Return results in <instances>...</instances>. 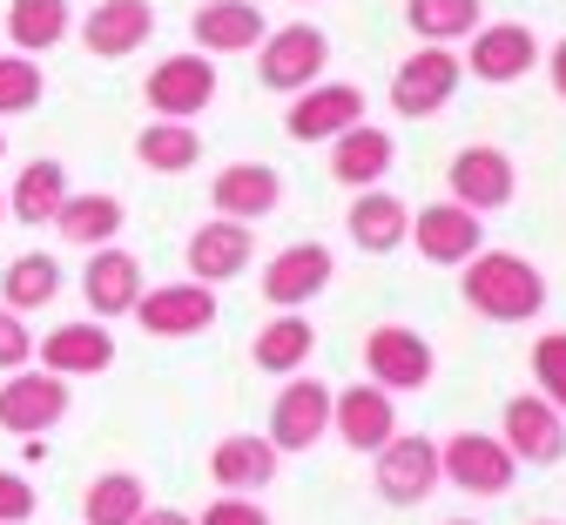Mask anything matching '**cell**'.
Returning a JSON list of instances; mask_svg holds the SVG:
<instances>
[{"label": "cell", "mask_w": 566, "mask_h": 525, "mask_svg": "<svg viewBox=\"0 0 566 525\" xmlns=\"http://www.w3.org/2000/svg\"><path fill=\"white\" fill-rule=\"evenodd\" d=\"M459 270H465L459 276V296H465L479 317H492V324H533L546 311V276L520 250H479Z\"/></svg>", "instance_id": "1"}, {"label": "cell", "mask_w": 566, "mask_h": 525, "mask_svg": "<svg viewBox=\"0 0 566 525\" xmlns=\"http://www.w3.org/2000/svg\"><path fill=\"white\" fill-rule=\"evenodd\" d=\"M439 479H452L465 498H506L520 479V459L506 452V438H485V431H452L439 444Z\"/></svg>", "instance_id": "2"}, {"label": "cell", "mask_w": 566, "mask_h": 525, "mask_svg": "<svg viewBox=\"0 0 566 525\" xmlns=\"http://www.w3.org/2000/svg\"><path fill=\"white\" fill-rule=\"evenodd\" d=\"M256 48H263V61H256V82H263L270 95H304L311 82H324V61H331V41H324V28H311V21H291V28L263 34Z\"/></svg>", "instance_id": "3"}, {"label": "cell", "mask_w": 566, "mask_h": 525, "mask_svg": "<svg viewBox=\"0 0 566 525\" xmlns=\"http://www.w3.org/2000/svg\"><path fill=\"white\" fill-rule=\"evenodd\" d=\"M459 82H465V61H459L452 48H432V41H424V48L405 54L398 74H391V108H398L405 122H424V115H439V108L459 95Z\"/></svg>", "instance_id": "4"}, {"label": "cell", "mask_w": 566, "mask_h": 525, "mask_svg": "<svg viewBox=\"0 0 566 525\" xmlns=\"http://www.w3.org/2000/svg\"><path fill=\"white\" fill-rule=\"evenodd\" d=\"M142 102L156 108V122H189L217 102V61L209 54H163L142 82Z\"/></svg>", "instance_id": "5"}, {"label": "cell", "mask_w": 566, "mask_h": 525, "mask_svg": "<svg viewBox=\"0 0 566 525\" xmlns=\"http://www.w3.org/2000/svg\"><path fill=\"white\" fill-rule=\"evenodd\" d=\"M67 418V385L54 370H8V385H0V431L14 438H34V431H54Z\"/></svg>", "instance_id": "6"}, {"label": "cell", "mask_w": 566, "mask_h": 525, "mask_svg": "<svg viewBox=\"0 0 566 525\" xmlns=\"http://www.w3.org/2000/svg\"><path fill=\"white\" fill-rule=\"evenodd\" d=\"M371 459H378V498H385V505H418V498H432V485H439V444H432V438L391 431Z\"/></svg>", "instance_id": "7"}, {"label": "cell", "mask_w": 566, "mask_h": 525, "mask_svg": "<svg viewBox=\"0 0 566 525\" xmlns=\"http://www.w3.org/2000/svg\"><path fill=\"white\" fill-rule=\"evenodd\" d=\"M446 182H452V202H465L472 216L506 209V202H513V189H520V176H513V156H506V148H485V141L459 148V156H452V169H446Z\"/></svg>", "instance_id": "8"}, {"label": "cell", "mask_w": 566, "mask_h": 525, "mask_svg": "<svg viewBox=\"0 0 566 525\" xmlns=\"http://www.w3.org/2000/svg\"><path fill=\"white\" fill-rule=\"evenodd\" d=\"M365 370L378 391H418V385H432V344L411 324H378L365 337Z\"/></svg>", "instance_id": "9"}, {"label": "cell", "mask_w": 566, "mask_h": 525, "mask_svg": "<svg viewBox=\"0 0 566 525\" xmlns=\"http://www.w3.org/2000/svg\"><path fill=\"white\" fill-rule=\"evenodd\" d=\"M365 122V88L350 82H311L304 95H291V115H283V135L291 141H331L344 128Z\"/></svg>", "instance_id": "10"}, {"label": "cell", "mask_w": 566, "mask_h": 525, "mask_svg": "<svg viewBox=\"0 0 566 525\" xmlns=\"http://www.w3.org/2000/svg\"><path fill=\"white\" fill-rule=\"evenodd\" d=\"M405 243H418V256L424 263H465V256H479L485 250V222L465 209V202H424L418 216H411V237Z\"/></svg>", "instance_id": "11"}, {"label": "cell", "mask_w": 566, "mask_h": 525, "mask_svg": "<svg viewBox=\"0 0 566 525\" xmlns=\"http://www.w3.org/2000/svg\"><path fill=\"white\" fill-rule=\"evenodd\" d=\"M331 276H337V263H331L324 243H291V250H276L270 270H263V304L270 311H304V304L324 296Z\"/></svg>", "instance_id": "12"}, {"label": "cell", "mask_w": 566, "mask_h": 525, "mask_svg": "<svg viewBox=\"0 0 566 525\" xmlns=\"http://www.w3.org/2000/svg\"><path fill=\"white\" fill-rule=\"evenodd\" d=\"M149 337H196L217 324V290L209 283H163V290H142V304L128 311Z\"/></svg>", "instance_id": "13"}, {"label": "cell", "mask_w": 566, "mask_h": 525, "mask_svg": "<svg viewBox=\"0 0 566 525\" xmlns=\"http://www.w3.org/2000/svg\"><path fill=\"white\" fill-rule=\"evenodd\" d=\"M500 438H506V452H513L520 465H559V459H566V418H559L539 391H526V398L506 405Z\"/></svg>", "instance_id": "14"}, {"label": "cell", "mask_w": 566, "mask_h": 525, "mask_svg": "<svg viewBox=\"0 0 566 525\" xmlns=\"http://www.w3.org/2000/svg\"><path fill=\"white\" fill-rule=\"evenodd\" d=\"M250 256H256V237H250V222H202V230L189 237V250H182V263H189V283H230V276H243L250 270Z\"/></svg>", "instance_id": "15"}, {"label": "cell", "mask_w": 566, "mask_h": 525, "mask_svg": "<svg viewBox=\"0 0 566 525\" xmlns=\"http://www.w3.org/2000/svg\"><path fill=\"white\" fill-rule=\"evenodd\" d=\"M324 424H331V391L317 385V378H291L276 391V411H270V444L283 459L291 452H311V444L324 438Z\"/></svg>", "instance_id": "16"}, {"label": "cell", "mask_w": 566, "mask_h": 525, "mask_svg": "<svg viewBox=\"0 0 566 525\" xmlns=\"http://www.w3.org/2000/svg\"><path fill=\"white\" fill-rule=\"evenodd\" d=\"M465 41H472V54H465V74H479L485 88H506V82H520V74L539 61V41H533V28H520V21L472 28Z\"/></svg>", "instance_id": "17"}, {"label": "cell", "mask_w": 566, "mask_h": 525, "mask_svg": "<svg viewBox=\"0 0 566 525\" xmlns=\"http://www.w3.org/2000/svg\"><path fill=\"white\" fill-rule=\"evenodd\" d=\"M142 263L128 256V250H115V243H102V250H88V270H82V296H88V311L95 317H128L135 304H142Z\"/></svg>", "instance_id": "18"}, {"label": "cell", "mask_w": 566, "mask_h": 525, "mask_svg": "<svg viewBox=\"0 0 566 525\" xmlns=\"http://www.w3.org/2000/svg\"><path fill=\"white\" fill-rule=\"evenodd\" d=\"M331 431L350 444V452H378V444L398 431V405H391V391H378V385H350V391H337L331 398Z\"/></svg>", "instance_id": "19"}, {"label": "cell", "mask_w": 566, "mask_h": 525, "mask_svg": "<svg viewBox=\"0 0 566 525\" xmlns=\"http://www.w3.org/2000/svg\"><path fill=\"white\" fill-rule=\"evenodd\" d=\"M34 357L54 378H95V370L115 364V337L102 324H54L48 337H34Z\"/></svg>", "instance_id": "20"}, {"label": "cell", "mask_w": 566, "mask_h": 525, "mask_svg": "<svg viewBox=\"0 0 566 525\" xmlns=\"http://www.w3.org/2000/svg\"><path fill=\"white\" fill-rule=\"evenodd\" d=\"M149 34H156V8H149V0H102V8L82 21V48L95 61H122L135 48H149Z\"/></svg>", "instance_id": "21"}, {"label": "cell", "mask_w": 566, "mask_h": 525, "mask_svg": "<svg viewBox=\"0 0 566 525\" xmlns=\"http://www.w3.org/2000/svg\"><path fill=\"white\" fill-rule=\"evenodd\" d=\"M391 162H398V141H391L378 122H358V128L331 135V176H337L344 189H378V182L391 176Z\"/></svg>", "instance_id": "22"}, {"label": "cell", "mask_w": 566, "mask_h": 525, "mask_svg": "<svg viewBox=\"0 0 566 525\" xmlns=\"http://www.w3.org/2000/svg\"><path fill=\"white\" fill-rule=\"evenodd\" d=\"M189 34H196V54H250L263 41V8H250V0H202L189 14Z\"/></svg>", "instance_id": "23"}, {"label": "cell", "mask_w": 566, "mask_h": 525, "mask_svg": "<svg viewBox=\"0 0 566 525\" xmlns=\"http://www.w3.org/2000/svg\"><path fill=\"white\" fill-rule=\"evenodd\" d=\"M276 202H283V176H276L270 162H230V169L217 176V189H209V209L230 216V222H256V216H270Z\"/></svg>", "instance_id": "24"}, {"label": "cell", "mask_w": 566, "mask_h": 525, "mask_svg": "<svg viewBox=\"0 0 566 525\" xmlns=\"http://www.w3.org/2000/svg\"><path fill=\"white\" fill-rule=\"evenodd\" d=\"M344 230H350V243H358L365 256H391L411 237V209L391 189H358V202H350V216H344Z\"/></svg>", "instance_id": "25"}, {"label": "cell", "mask_w": 566, "mask_h": 525, "mask_svg": "<svg viewBox=\"0 0 566 525\" xmlns=\"http://www.w3.org/2000/svg\"><path fill=\"white\" fill-rule=\"evenodd\" d=\"M276 465H283V452L270 438H250V431L223 438L217 452H209V479H217L223 492H263L276 479Z\"/></svg>", "instance_id": "26"}, {"label": "cell", "mask_w": 566, "mask_h": 525, "mask_svg": "<svg viewBox=\"0 0 566 525\" xmlns=\"http://www.w3.org/2000/svg\"><path fill=\"white\" fill-rule=\"evenodd\" d=\"M311 350H317V324H311L304 311H283V317H270V324L256 330L250 364H256V370H276V378H297V370L311 364Z\"/></svg>", "instance_id": "27"}, {"label": "cell", "mask_w": 566, "mask_h": 525, "mask_svg": "<svg viewBox=\"0 0 566 525\" xmlns=\"http://www.w3.org/2000/svg\"><path fill=\"white\" fill-rule=\"evenodd\" d=\"M122 196H108V189H67V202L54 209V230L67 237V243H82V250H102V243H115V230H122Z\"/></svg>", "instance_id": "28"}, {"label": "cell", "mask_w": 566, "mask_h": 525, "mask_svg": "<svg viewBox=\"0 0 566 525\" xmlns=\"http://www.w3.org/2000/svg\"><path fill=\"white\" fill-rule=\"evenodd\" d=\"M135 162L149 169V176H182L202 162V135L189 122H149L135 135Z\"/></svg>", "instance_id": "29"}, {"label": "cell", "mask_w": 566, "mask_h": 525, "mask_svg": "<svg viewBox=\"0 0 566 525\" xmlns=\"http://www.w3.org/2000/svg\"><path fill=\"white\" fill-rule=\"evenodd\" d=\"M67 0H8V41L14 54H48L67 41Z\"/></svg>", "instance_id": "30"}, {"label": "cell", "mask_w": 566, "mask_h": 525, "mask_svg": "<svg viewBox=\"0 0 566 525\" xmlns=\"http://www.w3.org/2000/svg\"><path fill=\"white\" fill-rule=\"evenodd\" d=\"M61 296V263L48 256V250H28V256H14L8 263V276H0V304L8 311H41V304H54Z\"/></svg>", "instance_id": "31"}, {"label": "cell", "mask_w": 566, "mask_h": 525, "mask_svg": "<svg viewBox=\"0 0 566 525\" xmlns=\"http://www.w3.org/2000/svg\"><path fill=\"white\" fill-rule=\"evenodd\" d=\"M405 21L418 41L446 48V41H465L472 28H485V0H405Z\"/></svg>", "instance_id": "32"}, {"label": "cell", "mask_w": 566, "mask_h": 525, "mask_svg": "<svg viewBox=\"0 0 566 525\" xmlns=\"http://www.w3.org/2000/svg\"><path fill=\"white\" fill-rule=\"evenodd\" d=\"M61 202H67V169L54 156H34L21 169V182L8 189V216H21V222H54Z\"/></svg>", "instance_id": "33"}, {"label": "cell", "mask_w": 566, "mask_h": 525, "mask_svg": "<svg viewBox=\"0 0 566 525\" xmlns=\"http://www.w3.org/2000/svg\"><path fill=\"white\" fill-rule=\"evenodd\" d=\"M142 505H149V492H142L135 472H102V479H88V492H82V518H88V525H135Z\"/></svg>", "instance_id": "34"}, {"label": "cell", "mask_w": 566, "mask_h": 525, "mask_svg": "<svg viewBox=\"0 0 566 525\" xmlns=\"http://www.w3.org/2000/svg\"><path fill=\"white\" fill-rule=\"evenodd\" d=\"M41 95H48L41 61H28V54H0V115H34Z\"/></svg>", "instance_id": "35"}, {"label": "cell", "mask_w": 566, "mask_h": 525, "mask_svg": "<svg viewBox=\"0 0 566 525\" xmlns=\"http://www.w3.org/2000/svg\"><path fill=\"white\" fill-rule=\"evenodd\" d=\"M533 378H539V398L566 418V330H546L533 344Z\"/></svg>", "instance_id": "36"}, {"label": "cell", "mask_w": 566, "mask_h": 525, "mask_svg": "<svg viewBox=\"0 0 566 525\" xmlns=\"http://www.w3.org/2000/svg\"><path fill=\"white\" fill-rule=\"evenodd\" d=\"M196 525H270V512H263L256 498H243V492H223V498H209V505H202Z\"/></svg>", "instance_id": "37"}, {"label": "cell", "mask_w": 566, "mask_h": 525, "mask_svg": "<svg viewBox=\"0 0 566 525\" xmlns=\"http://www.w3.org/2000/svg\"><path fill=\"white\" fill-rule=\"evenodd\" d=\"M28 357H34V330L21 324V311L0 304V370H21Z\"/></svg>", "instance_id": "38"}, {"label": "cell", "mask_w": 566, "mask_h": 525, "mask_svg": "<svg viewBox=\"0 0 566 525\" xmlns=\"http://www.w3.org/2000/svg\"><path fill=\"white\" fill-rule=\"evenodd\" d=\"M34 485L21 479V472H0V525H28L34 518Z\"/></svg>", "instance_id": "39"}, {"label": "cell", "mask_w": 566, "mask_h": 525, "mask_svg": "<svg viewBox=\"0 0 566 525\" xmlns=\"http://www.w3.org/2000/svg\"><path fill=\"white\" fill-rule=\"evenodd\" d=\"M135 525H196L189 512H176V505H142V518Z\"/></svg>", "instance_id": "40"}, {"label": "cell", "mask_w": 566, "mask_h": 525, "mask_svg": "<svg viewBox=\"0 0 566 525\" xmlns=\"http://www.w3.org/2000/svg\"><path fill=\"white\" fill-rule=\"evenodd\" d=\"M546 74H553V95L566 102V41H553V61H546Z\"/></svg>", "instance_id": "41"}, {"label": "cell", "mask_w": 566, "mask_h": 525, "mask_svg": "<svg viewBox=\"0 0 566 525\" xmlns=\"http://www.w3.org/2000/svg\"><path fill=\"white\" fill-rule=\"evenodd\" d=\"M446 525H472V518H446Z\"/></svg>", "instance_id": "42"}, {"label": "cell", "mask_w": 566, "mask_h": 525, "mask_svg": "<svg viewBox=\"0 0 566 525\" xmlns=\"http://www.w3.org/2000/svg\"><path fill=\"white\" fill-rule=\"evenodd\" d=\"M0 156H8V135H0Z\"/></svg>", "instance_id": "43"}, {"label": "cell", "mask_w": 566, "mask_h": 525, "mask_svg": "<svg viewBox=\"0 0 566 525\" xmlns=\"http://www.w3.org/2000/svg\"><path fill=\"white\" fill-rule=\"evenodd\" d=\"M0 216H8V196H0Z\"/></svg>", "instance_id": "44"}, {"label": "cell", "mask_w": 566, "mask_h": 525, "mask_svg": "<svg viewBox=\"0 0 566 525\" xmlns=\"http://www.w3.org/2000/svg\"><path fill=\"white\" fill-rule=\"evenodd\" d=\"M546 525H553V518H546Z\"/></svg>", "instance_id": "45"}]
</instances>
